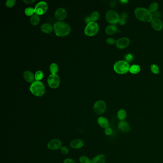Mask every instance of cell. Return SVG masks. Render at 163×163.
Masks as SVG:
<instances>
[{"label": "cell", "mask_w": 163, "mask_h": 163, "mask_svg": "<svg viewBox=\"0 0 163 163\" xmlns=\"http://www.w3.org/2000/svg\"><path fill=\"white\" fill-rule=\"evenodd\" d=\"M53 28L56 36L60 37L68 36L71 31L70 25L62 21H58L55 23Z\"/></svg>", "instance_id": "6da1fadb"}, {"label": "cell", "mask_w": 163, "mask_h": 163, "mask_svg": "<svg viewBox=\"0 0 163 163\" xmlns=\"http://www.w3.org/2000/svg\"><path fill=\"white\" fill-rule=\"evenodd\" d=\"M136 17L144 22H151L153 19V13L145 8L138 7L135 11Z\"/></svg>", "instance_id": "7a4b0ae2"}, {"label": "cell", "mask_w": 163, "mask_h": 163, "mask_svg": "<svg viewBox=\"0 0 163 163\" xmlns=\"http://www.w3.org/2000/svg\"><path fill=\"white\" fill-rule=\"evenodd\" d=\"M30 91L33 95L37 97H41L45 93L44 85L40 81H34L30 87Z\"/></svg>", "instance_id": "3957f363"}, {"label": "cell", "mask_w": 163, "mask_h": 163, "mask_svg": "<svg viewBox=\"0 0 163 163\" xmlns=\"http://www.w3.org/2000/svg\"><path fill=\"white\" fill-rule=\"evenodd\" d=\"M130 65L128 62L125 60H120L116 62L113 66V69L116 73L119 74H125L129 71Z\"/></svg>", "instance_id": "277c9868"}, {"label": "cell", "mask_w": 163, "mask_h": 163, "mask_svg": "<svg viewBox=\"0 0 163 163\" xmlns=\"http://www.w3.org/2000/svg\"><path fill=\"white\" fill-rule=\"evenodd\" d=\"M99 30V27L96 22H91L86 25L84 29L85 34L89 36H95Z\"/></svg>", "instance_id": "5b68a950"}, {"label": "cell", "mask_w": 163, "mask_h": 163, "mask_svg": "<svg viewBox=\"0 0 163 163\" xmlns=\"http://www.w3.org/2000/svg\"><path fill=\"white\" fill-rule=\"evenodd\" d=\"M106 19L111 25H115L119 23L120 17L118 13L115 11L111 10L107 11L106 13Z\"/></svg>", "instance_id": "8992f818"}, {"label": "cell", "mask_w": 163, "mask_h": 163, "mask_svg": "<svg viewBox=\"0 0 163 163\" xmlns=\"http://www.w3.org/2000/svg\"><path fill=\"white\" fill-rule=\"evenodd\" d=\"M60 80L57 74H52L49 75L48 79V84L52 89H56L59 86Z\"/></svg>", "instance_id": "52a82bcc"}, {"label": "cell", "mask_w": 163, "mask_h": 163, "mask_svg": "<svg viewBox=\"0 0 163 163\" xmlns=\"http://www.w3.org/2000/svg\"><path fill=\"white\" fill-rule=\"evenodd\" d=\"M106 104L105 101L101 100L97 101L95 102L93 106L94 111L97 114H102L106 110Z\"/></svg>", "instance_id": "ba28073f"}, {"label": "cell", "mask_w": 163, "mask_h": 163, "mask_svg": "<svg viewBox=\"0 0 163 163\" xmlns=\"http://www.w3.org/2000/svg\"><path fill=\"white\" fill-rule=\"evenodd\" d=\"M48 5L46 2L41 1L36 5L34 7L35 13L38 15H43L46 13L48 10Z\"/></svg>", "instance_id": "9c48e42d"}, {"label": "cell", "mask_w": 163, "mask_h": 163, "mask_svg": "<svg viewBox=\"0 0 163 163\" xmlns=\"http://www.w3.org/2000/svg\"><path fill=\"white\" fill-rule=\"evenodd\" d=\"M130 43V40L128 37H122L116 41V46L117 48L120 49H125L127 48Z\"/></svg>", "instance_id": "30bf717a"}, {"label": "cell", "mask_w": 163, "mask_h": 163, "mask_svg": "<svg viewBox=\"0 0 163 163\" xmlns=\"http://www.w3.org/2000/svg\"><path fill=\"white\" fill-rule=\"evenodd\" d=\"M48 148L52 150L60 149L62 146V142L58 139H53L48 142L47 145Z\"/></svg>", "instance_id": "8fae6325"}, {"label": "cell", "mask_w": 163, "mask_h": 163, "mask_svg": "<svg viewBox=\"0 0 163 163\" xmlns=\"http://www.w3.org/2000/svg\"><path fill=\"white\" fill-rule=\"evenodd\" d=\"M152 27L156 31H159L163 28V23L159 18L154 17L151 22Z\"/></svg>", "instance_id": "7c38bea8"}, {"label": "cell", "mask_w": 163, "mask_h": 163, "mask_svg": "<svg viewBox=\"0 0 163 163\" xmlns=\"http://www.w3.org/2000/svg\"><path fill=\"white\" fill-rule=\"evenodd\" d=\"M67 13L65 9L62 8H59L56 9L55 13V17L56 19L59 20V21H62L65 19L67 17Z\"/></svg>", "instance_id": "4fadbf2b"}, {"label": "cell", "mask_w": 163, "mask_h": 163, "mask_svg": "<svg viewBox=\"0 0 163 163\" xmlns=\"http://www.w3.org/2000/svg\"><path fill=\"white\" fill-rule=\"evenodd\" d=\"M84 143L83 140L80 139H76L71 141L70 142V146L73 149H78L83 147Z\"/></svg>", "instance_id": "5bb4252c"}, {"label": "cell", "mask_w": 163, "mask_h": 163, "mask_svg": "<svg viewBox=\"0 0 163 163\" xmlns=\"http://www.w3.org/2000/svg\"><path fill=\"white\" fill-rule=\"evenodd\" d=\"M118 127L120 130L124 133H128L130 130V125L125 121H121L119 123Z\"/></svg>", "instance_id": "9a60e30c"}, {"label": "cell", "mask_w": 163, "mask_h": 163, "mask_svg": "<svg viewBox=\"0 0 163 163\" xmlns=\"http://www.w3.org/2000/svg\"><path fill=\"white\" fill-rule=\"evenodd\" d=\"M97 122H98V124L101 127L104 128V129L109 127L110 123H109L108 120L106 117H103V116L99 117Z\"/></svg>", "instance_id": "2e32d148"}, {"label": "cell", "mask_w": 163, "mask_h": 163, "mask_svg": "<svg viewBox=\"0 0 163 163\" xmlns=\"http://www.w3.org/2000/svg\"><path fill=\"white\" fill-rule=\"evenodd\" d=\"M24 79L26 82L29 83H33L34 82V75L33 73L30 71H25L24 73Z\"/></svg>", "instance_id": "e0dca14e"}, {"label": "cell", "mask_w": 163, "mask_h": 163, "mask_svg": "<svg viewBox=\"0 0 163 163\" xmlns=\"http://www.w3.org/2000/svg\"><path fill=\"white\" fill-rule=\"evenodd\" d=\"M106 156L104 154H98L91 160V163H105Z\"/></svg>", "instance_id": "ac0fdd59"}, {"label": "cell", "mask_w": 163, "mask_h": 163, "mask_svg": "<svg viewBox=\"0 0 163 163\" xmlns=\"http://www.w3.org/2000/svg\"><path fill=\"white\" fill-rule=\"evenodd\" d=\"M118 31V28L115 25H110L106 27L105 32L106 34L108 35H113L115 34Z\"/></svg>", "instance_id": "d6986e66"}, {"label": "cell", "mask_w": 163, "mask_h": 163, "mask_svg": "<svg viewBox=\"0 0 163 163\" xmlns=\"http://www.w3.org/2000/svg\"><path fill=\"white\" fill-rule=\"evenodd\" d=\"M41 31L45 33H50L53 30V27L51 24L48 23H44L41 26Z\"/></svg>", "instance_id": "ffe728a7"}, {"label": "cell", "mask_w": 163, "mask_h": 163, "mask_svg": "<svg viewBox=\"0 0 163 163\" xmlns=\"http://www.w3.org/2000/svg\"><path fill=\"white\" fill-rule=\"evenodd\" d=\"M127 116V113L126 111L124 109H120L119 110L117 113V117L119 120L120 121H124Z\"/></svg>", "instance_id": "44dd1931"}, {"label": "cell", "mask_w": 163, "mask_h": 163, "mask_svg": "<svg viewBox=\"0 0 163 163\" xmlns=\"http://www.w3.org/2000/svg\"><path fill=\"white\" fill-rule=\"evenodd\" d=\"M30 21L31 24L33 25H36L40 22V17L38 15L34 14L31 17Z\"/></svg>", "instance_id": "7402d4cb"}, {"label": "cell", "mask_w": 163, "mask_h": 163, "mask_svg": "<svg viewBox=\"0 0 163 163\" xmlns=\"http://www.w3.org/2000/svg\"><path fill=\"white\" fill-rule=\"evenodd\" d=\"M158 4L156 2H154V3H152L150 4V5L149 6L148 10L151 13H153L157 12L158 9Z\"/></svg>", "instance_id": "603a6c76"}, {"label": "cell", "mask_w": 163, "mask_h": 163, "mask_svg": "<svg viewBox=\"0 0 163 163\" xmlns=\"http://www.w3.org/2000/svg\"><path fill=\"white\" fill-rule=\"evenodd\" d=\"M141 70V68L138 65H133L132 66H131L130 68L129 71L132 74H136L139 72Z\"/></svg>", "instance_id": "cb8c5ba5"}, {"label": "cell", "mask_w": 163, "mask_h": 163, "mask_svg": "<svg viewBox=\"0 0 163 163\" xmlns=\"http://www.w3.org/2000/svg\"><path fill=\"white\" fill-rule=\"evenodd\" d=\"M99 17H100V15L99 12L97 11H94L91 13L89 18L91 22H96L97 21H98V20L99 19Z\"/></svg>", "instance_id": "d4e9b609"}, {"label": "cell", "mask_w": 163, "mask_h": 163, "mask_svg": "<svg viewBox=\"0 0 163 163\" xmlns=\"http://www.w3.org/2000/svg\"><path fill=\"white\" fill-rule=\"evenodd\" d=\"M58 66L55 63H52L49 67V70L52 74H56L58 71Z\"/></svg>", "instance_id": "484cf974"}, {"label": "cell", "mask_w": 163, "mask_h": 163, "mask_svg": "<svg viewBox=\"0 0 163 163\" xmlns=\"http://www.w3.org/2000/svg\"><path fill=\"white\" fill-rule=\"evenodd\" d=\"M34 77L36 81H40L44 77V73L41 70H38L35 73Z\"/></svg>", "instance_id": "4316f807"}, {"label": "cell", "mask_w": 163, "mask_h": 163, "mask_svg": "<svg viewBox=\"0 0 163 163\" xmlns=\"http://www.w3.org/2000/svg\"><path fill=\"white\" fill-rule=\"evenodd\" d=\"M25 15H27V16H29V17L31 16L32 17L35 13L34 8H33L32 7L27 8L25 10Z\"/></svg>", "instance_id": "83f0119b"}, {"label": "cell", "mask_w": 163, "mask_h": 163, "mask_svg": "<svg viewBox=\"0 0 163 163\" xmlns=\"http://www.w3.org/2000/svg\"><path fill=\"white\" fill-rule=\"evenodd\" d=\"M80 163H91V160L87 156H82L79 159Z\"/></svg>", "instance_id": "f1b7e54d"}, {"label": "cell", "mask_w": 163, "mask_h": 163, "mask_svg": "<svg viewBox=\"0 0 163 163\" xmlns=\"http://www.w3.org/2000/svg\"><path fill=\"white\" fill-rule=\"evenodd\" d=\"M152 72L154 74H158L159 72V68L157 65L155 64H152L150 66Z\"/></svg>", "instance_id": "f546056e"}, {"label": "cell", "mask_w": 163, "mask_h": 163, "mask_svg": "<svg viewBox=\"0 0 163 163\" xmlns=\"http://www.w3.org/2000/svg\"><path fill=\"white\" fill-rule=\"evenodd\" d=\"M16 1L15 0H7L5 3V5L7 7L12 8L14 6Z\"/></svg>", "instance_id": "4dcf8cb0"}, {"label": "cell", "mask_w": 163, "mask_h": 163, "mask_svg": "<svg viewBox=\"0 0 163 163\" xmlns=\"http://www.w3.org/2000/svg\"><path fill=\"white\" fill-rule=\"evenodd\" d=\"M60 150L61 153L63 154H67L69 152L68 148L67 146H65L61 147Z\"/></svg>", "instance_id": "1f68e13d"}, {"label": "cell", "mask_w": 163, "mask_h": 163, "mask_svg": "<svg viewBox=\"0 0 163 163\" xmlns=\"http://www.w3.org/2000/svg\"><path fill=\"white\" fill-rule=\"evenodd\" d=\"M115 39L113 38V37H109V38H108L106 39V42H107V44H114L116 43Z\"/></svg>", "instance_id": "d6a6232c"}, {"label": "cell", "mask_w": 163, "mask_h": 163, "mask_svg": "<svg viewBox=\"0 0 163 163\" xmlns=\"http://www.w3.org/2000/svg\"><path fill=\"white\" fill-rule=\"evenodd\" d=\"M104 133H105V134L106 135H111L112 133H113V130H112V129L111 128L108 127L105 129Z\"/></svg>", "instance_id": "836d02e7"}, {"label": "cell", "mask_w": 163, "mask_h": 163, "mask_svg": "<svg viewBox=\"0 0 163 163\" xmlns=\"http://www.w3.org/2000/svg\"><path fill=\"white\" fill-rule=\"evenodd\" d=\"M125 59H126V61H127V62H131L133 59V56L131 54H128L125 56Z\"/></svg>", "instance_id": "e575fe53"}, {"label": "cell", "mask_w": 163, "mask_h": 163, "mask_svg": "<svg viewBox=\"0 0 163 163\" xmlns=\"http://www.w3.org/2000/svg\"><path fill=\"white\" fill-rule=\"evenodd\" d=\"M63 163H76V162L74 161V160H73L72 159L68 158L64 160Z\"/></svg>", "instance_id": "d590c367"}, {"label": "cell", "mask_w": 163, "mask_h": 163, "mask_svg": "<svg viewBox=\"0 0 163 163\" xmlns=\"http://www.w3.org/2000/svg\"><path fill=\"white\" fill-rule=\"evenodd\" d=\"M119 23L120 25H125L126 24V19H125L124 18H120L119 21Z\"/></svg>", "instance_id": "8d00e7d4"}, {"label": "cell", "mask_w": 163, "mask_h": 163, "mask_svg": "<svg viewBox=\"0 0 163 163\" xmlns=\"http://www.w3.org/2000/svg\"><path fill=\"white\" fill-rule=\"evenodd\" d=\"M153 17H154V18H159V17L161 16V13H160V12H159L158 11H157V12H156V13H153Z\"/></svg>", "instance_id": "74e56055"}, {"label": "cell", "mask_w": 163, "mask_h": 163, "mask_svg": "<svg viewBox=\"0 0 163 163\" xmlns=\"http://www.w3.org/2000/svg\"><path fill=\"white\" fill-rule=\"evenodd\" d=\"M24 2L27 4H32L35 2V0H24Z\"/></svg>", "instance_id": "f35d334b"}]
</instances>
